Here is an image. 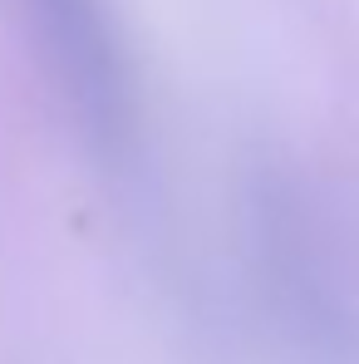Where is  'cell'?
Masks as SVG:
<instances>
[{"instance_id": "1", "label": "cell", "mask_w": 359, "mask_h": 364, "mask_svg": "<svg viewBox=\"0 0 359 364\" xmlns=\"http://www.w3.org/2000/svg\"><path fill=\"white\" fill-rule=\"evenodd\" d=\"M55 89L64 94L79 128L119 153L138 123L133 60L109 0H15Z\"/></svg>"}]
</instances>
